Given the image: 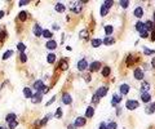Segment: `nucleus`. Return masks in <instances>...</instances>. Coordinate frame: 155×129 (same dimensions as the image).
Listing matches in <instances>:
<instances>
[{"instance_id":"7ed1b4c3","label":"nucleus","mask_w":155,"mask_h":129,"mask_svg":"<svg viewBox=\"0 0 155 129\" xmlns=\"http://www.w3.org/2000/svg\"><path fill=\"white\" fill-rule=\"evenodd\" d=\"M82 7H83V3H80V2H76V3H71L70 4V9L74 13H80L82 12Z\"/></svg>"},{"instance_id":"8fccbe9b","label":"nucleus","mask_w":155,"mask_h":129,"mask_svg":"<svg viewBox=\"0 0 155 129\" xmlns=\"http://www.w3.org/2000/svg\"><path fill=\"white\" fill-rule=\"evenodd\" d=\"M87 34H88V32H87L85 30H84V31H82V32H80V37H84V36H87Z\"/></svg>"},{"instance_id":"39448f33","label":"nucleus","mask_w":155,"mask_h":129,"mask_svg":"<svg viewBox=\"0 0 155 129\" xmlns=\"http://www.w3.org/2000/svg\"><path fill=\"white\" fill-rule=\"evenodd\" d=\"M87 67H88V61L87 59H80L79 62H77V64H76V69L79 71H84Z\"/></svg>"},{"instance_id":"5fc2aeb1","label":"nucleus","mask_w":155,"mask_h":129,"mask_svg":"<svg viewBox=\"0 0 155 129\" xmlns=\"http://www.w3.org/2000/svg\"><path fill=\"white\" fill-rule=\"evenodd\" d=\"M4 14H5V12H4V10H0V19L3 18V16H4Z\"/></svg>"},{"instance_id":"72a5a7b5","label":"nucleus","mask_w":155,"mask_h":129,"mask_svg":"<svg viewBox=\"0 0 155 129\" xmlns=\"http://www.w3.org/2000/svg\"><path fill=\"white\" fill-rule=\"evenodd\" d=\"M54 118H56V119H61V118H62V109H61V107H58V109L56 110Z\"/></svg>"},{"instance_id":"c03bdc74","label":"nucleus","mask_w":155,"mask_h":129,"mask_svg":"<svg viewBox=\"0 0 155 129\" xmlns=\"http://www.w3.org/2000/svg\"><path fill=\"white\" fill-rule=\"evenodd\" d=\"M144 50H145V54H154L155 53L154 49H149V48H145Z\"/></svg>"},{"instance_id":"5701e85b","label":"nucleus","mask_w":155,"mask_h":129,"mask_svg":"<svg viewBox=\"0 0 155 129\" xmlns=\"http://www.w3.org/2000/svg\"><path fill=\"white\" fill-rule=\"evenodd\" d=\"M91 44H92L93 48H98V47L102 44V40H101V39H93V40L91 41Z\"/></svg>"},{"instance_id":"79ce46f5","label":"nucleus","mask_w":155,"mask_h":129,"mask_svg":"<svg viewBox=\"0 0 155 129\" xmlns=\"http://www.w3.org/2000/svg\"><path fill=\"white\" fill-rule=\"evenodd\" d=\"M48 120H49V116H45L43 120H40V125L42 126H44V125H47V123H48Z\"/></svg>"},{"instance_id":"393cba45","label":"nucleus","mask_w":155,"mask_h":129,"mask_svg":"<svg viewBox=\"0 0 155 129\" xmlns=\"http://www.w3.org/2000/svg\"><path fill=\"white\" fill-rule=\"evenodd\" d=\"M17 50L19 53H25L26 52V45L23 44V43H18V44H17Z\"/></svg>"},{"instance_id":"58836bf2","label":"nucleus","mask_w":155,"mask_h":129,"mask_svg":"<svg viewBox=\"0 0 155 129\" xmlns=\"http://www.w3.org/2000/svg\"><path fill=\"white\" fill-rule=\"evenodd\" d=\"M106 128H107V129H116V123L111 121V123L106 124Z\"/></svg>"},{"instance_id":"cd10ccee","label":"nucleus","mask_w":155,"mask_h":129,"mask_svg":"<svg viewBox=\"0 0 155 129\" xmlns=\"http://www.w3.org/2000/svg\"><path fill=\"white\" fill-rule=\"evenodd\" d=\"M42 36H44L45 39L50 40V39H52V36H53V34H52L49 30H43V34H42Z\"/></svg>"},{"instance_id":"f03ea898","label":"nucleus","mask_w":155,"mask_h":129,"mask_svg":"<svg viewBox=\"0 0 155 129\" xmlns=\"http://www.w3.org/2000/svg\"><path fill=\"white\" fill-rule=\"evenodd\" d=\"M32 88L36 91V92H42L44 88H45V84L43 80H36L34 84H32Z\"/></svg>"},{"instance_id":"6ab92c4d","label":"nucleus","mask_w":155,"mask_h":129,"mask_svg":"<svg viewBox=\"0 0 155 129\" xmlns=\"http://www.w3.org/2000/svg\"><path fill=\"white\" fill-rule=\"evenodd\" d=\"M150 99H151L150 93H142V94H141V101H142L144 103H149Z\"/></svg>"},{"instance_id":"4468645a","label":"nucleus","mask_w":155,"mask_h":129,"mask_svg":"<svg viewBox=\"0 0 155 129\" xmlns=\"http://www.w3.org/2000/svg\"><path fill=\"white\" fill-rule=\"evenodd\" d=\"M18 21H19V22H25V21L27 19V12H25V10H21V12H19L18 13Z\"/></svg>"},{"instance_id":"20e7f679","label":"nucleus","mask_w":155,"mask_h":129,"mask_svg":"<svg viewBox=\"0 0 155 129\" xmlns=\"http://www.w3.org/2000/svg\"><path fill=\"white\" fill-rule=\"evenodd\" d=\"M42 98H43V94L40 93V92H35L34 94H32V97H31V102L32 103H40L42 102Z\"/></svg>"},{"instance_id":"2f4dec72","label":"nucleus","mask_w":155,"mask_h":129,"mask_svg":"<svg viewBox=\"0 0 155 129\" xmlns=\"http://www.w3.org/2000/svg\"><path fill=\"white\" fill-rule=\"evenodd\" d=\"M146 112H147V114H154V112H155V102L151 103V105L147 107V109H146Z\"/></svg>"},{"instance_id":"c756f323","label":"nucleus","mask_w":155,"mask_h":129,"mask_svg":"<svg viewBox=\"0 0 155 129\" xmlns=\"http://www.w3.org/2000/svg\"><path fill=\"white\" fill-rule=\"evenodd\" d=\"M7 39V31L5 30H0V43H4Z\"/></svg>"},{"instance_id":"aec40b11","label":"nucleus","mask_w":155,"mask_h":129,"mask_svg":"<svg viewBox=\"0 0 155 129\" xmlns=\"http://www.w3.org/2000/svg\"><path fill=\"white\" fill-rule=\"evenodd\" d=\"M115 43V40L112 39V37H110V36H106L104 40H102V44H105V45H112Z\"/></svg>"},{"instance_id":"c85d7f7f","label":"nucleus","mask_w":155,"mask_h":129,"mask_svg":"<svg viewBox=\"0 0 155 129\" xmlns=\"http://www.w3.org/2000/svg\"><path fill=\"white\" fill-rule=\"evenodd\" d=\"M13 53H14V52H13L12 49H9V50H7V52H5V53L3 54V57H2V58H3V61H5V59H8V58H10V57L13 56Z\"/></svg>"},{"instance_id":"9b49d317","label":"nucleus","mask_w":155,"mask_h":129,"mask_svg":"<svg viewBox=\"0 0 155 129\" xmlns=\"http://www.w3.org/2000/svg\"><path fill=\"white\" fill-rule=\"evenodd\" d=\"M136 30H137L140 34H142V32H145L146 31V27H145V23L144 22H141V21H138L137 23H136Z\"/></svg>"},{"instance_id":"412c9836","label":"nucleus","mask_w":155,"mask_h":129,"mask_svg":"<svg viewBox=\"0 0 155 129\" xmlns=\"http://www.w3.org/2000/svg\"><path fill=\"white\" fill-rule=\"evenodd\" d=\"M94 115V109L92 106H89V107H87V110H85V116L89 119V118H92Z\"/></svg>"},{"instance_id":"c9c22d12","label":"nucleus","mask_w":155,"mask_h":129,"mask_svg":"<svg viewBox=\"0 0 155 129\" xmlns=\"http://www.w3.org/2000/svg\"><path fill=\"white\" fill-rule=\"evenodd\" d=\"M112 4H114V2H112V0H106V2H105V4H104V7L109 10V8H111L112 7Z\"/></svg>"},{"instance_id":"9d476101","label":"nucleus","mask_w":155,"mask_h":129,"mask_svg":"<svg viewBox=\"0 0 155 129\" xmlns=\"http://www.w3.org/2000/svg\"><path fill=\"white\" fill-rule=\"evenodd\" d=\"M72 99H71V96L69 93H63L62 94V103L63 105H71Z\"/></svg>"},{"instance_id":"f3484780","label":"nucleus","mask_w":155,"mask_h":129,"mask_svg":"<svg viewBox=\"0 0 155 129\" xmlns=\"http://www.w3.org/2000/svg\"><path fill=\"white\" fill-rule=\"evenodd\" d=\"M100 66H101V64H100V62L94 61V62L91 64V66H89V71H91V72H94L96 70H98V69H100Z\"/></svg>"},{"instance_id":"0eeeda50","label":"nucleus","mask_w":155,"mask_h":129,"mask_svg":"<svg viewBox=\"0 0 155 129\" xmlns=\"http://www.w3.org/2000/svg\"><path fill=\"white\" fill-rule=\"evenodd\" d=\"M74 125L76 128H80V126H84L85 125V118H82V116H77L74 121Z\"/></svg>"},{"instance_id":"e433bc0d","label":"nucleus","mask_w":155,"mask_h":129,"mask_svg":"<svg viewBox=\"0 0 155 129\" xmlns=\"http://www.w3.org/2000/svg\"><path fill=\"white\" fill-rule=\"evenodd\" d=\"M112 31H114V27L112 26H106L105 27V32H106V35L109 36V35H111L112 34Z\"/></svg>"},{"instance_id":"b1692460","label":"nucleus","mask_w":155,"mask_h":129,"mask_svg":"<svg viewBox=\"0 0 155 129\" xmlns=\"http://www.w3.org/2000/svg\"><path fill=\"white\" fill-rule=\"evenodd\" d=\"M141 91H142V93H147V91H150V83L144 81L142 83V87H141Z\"/></svg>"},{"instance_id":"2eb2a0df","label":"nucleus","mask_w":155,"mask_h":129,"mask_svg":"<svg viewBox=\"0 0 155 129\" xmlns=\"http://www.w3.org/2000/svg\"><path fill=\"white\" fill-rule=\"evenodd\" d=\"M54 9H56V12H58V13H63V12L66 10V7H65L63 4H61V3H57V4L54 5Z\"/></svg>"},{"instance_id":"864d4df0","label":"nucleus","mask_w":155,"mask_h":129,"mask_svg":"<svg viewBox=\"0 0 155 129\" xmlns=\"http://www.w3.org/2000/svg\"><path fill=\"white\" fill-rule=\"evenodd\" d=\"M151 40L155 41V31H152V34H151Z\"/></svg>"},{"instance_id":"473e14b6","label":"nucleus","mask_w":155,"mask_h":129,"mask_svg":"<svg viewBox=\"0 0 155 129\" xmlns=\"http://www.w3.org/2000/svg\"><path fill=\"white\" fill-rule=\"evenodd\" d=\"M19 62H21V63H26V62H27V56H26V53H19Z\"/></svg>"},{"instance_id":"3c124183","label":"nucleus","mask_w":155,"mask_h":129,"mask_svg":"<svg viewBox=\"0 0 155 129\" xmlns=\"http://www.w3.org/2000/svg\"><path fill=\"white\" fill-rule=\"evenodd\" d=\"M67 129H76V126L74 124H70V125H67Z\"/></svg>"},{"instance_id":"49530a36","label":"nucleus","mask_w":155,"mask_h":129,"mask_svg":"<svg viewBox=\"0 0 155 129\" xmlns=\"http://www.w3.org/2000/svg\"><path fill=\"white\" fill-rule=\"evenodd\" d=\"M56 98H57L56 96H54V97H52V98H50V99H49V101L47 102V106H50V105H52V103H53V102L56 101Z\"/></svg>"},{"instance_id":"423d86ee","label":"nucleus","mask_w":155,"mask_h":129,"mask_svg":"<svg viewBox=\"0 0 155 129\" xmlns=\"http://www.w3.org/2000/svg\"><path fill=\"white\" fill-rule=\"evenodd\" d=\"M57 41L56 40H53V39H50V40H48L47 43H45V48L47 49H50V50H54L56 48H57Z\"/></svg>"},{"instance_id":"4d7b16f0","label":"nucleus","mask_w":155,"mask_h":129,"mask_svg":"<svg viewBox=\"0 0 155 129\" xmlns=\"http://www.w3.org/2000/svg\"><path fill=\"white\" fill-rule=\"evenodd\" d=\"M0 129H5V128H4V126H0Z\"/></svg>"},{"instance_id":"ea45409f","label":"nucleus","mask_w":155,"mask_h":129,"mask_svg":"<svg viewBox=\"0 0 155 129\" xmlns=\"http://www.w3.org/2000/svg\"><path fill=\"white\" fill-rule=\"evenodd\" d=\"M100 13H101V16H102V17H105V16L109 13V10H107L104 5H101V12H100Z\"/></svg>"},{"instance_id":"ddd939ff","label":"nucleus","mask_w":155,"mask_h":129,"mask_svg":"<svg viewBox=\"0 0 155 129\" xmlns=\"http://www.w3.org/2000/svg\"><path fill=\"white\" fill-rule=\"evenodd\" d=\"M122 101V96H119V94H114V97H112V101H111V105L114 106V107H116L119 105V102Z\"/></svg>"},{"instance_id":"37998d69","label":"nucleus","mask_w":155,"mask_h":129,"mask_svg":"<svg viewBox=\"0 0 155 129\" xmlns=\"http://www.w3.org/2000/svg\"><path fill=\"white\" fill-rule=\"evenodd\" d=\"M127 64H128V66H131V64H133V57H132V56L127 57Z\"/></svg>"},{"instance_id":"4be33fe9","label":"nucleus","mask_w":155,"mask_h":129,"mask_svg":"<svg viewBox=\"0 0 155 129\" xmlns=\"http://www.w3.org/2000/svg\"><path fill=\"white\" fill-rule=\"evenodd\" d=\"M134 16L137 17V18H141L144 16V9L141 7H137V8L134 9Z\"/></svg>"},{"instance_id":"a18cd8bd","label":"nucleus","mask_w":155,"mask_h":129,"mask_svg":"<svg viewBox=\"0 0 155 129\" xmlns=\"http://www.w3.org/2000/svg\"><path fill=\"white\" fill-rule=\"evenodd\" d=\"M120 5H122L123 8H127V7L129 5V2H127V0H122V2H120Z\"/></svg>"},{"instance_id":"f8f14e48","label":"nucleus","mask_w":155,"mask_h":129,"mask_svg":"<svg viewBox=\"0 0 155 129\" xmlns=\"http://www.w3.org/2000/svg\"><path fill=\"white\" fill-rule=\"evenodd\" d=\"M42 34H43V29L36 23V25L34 26V35H35L36 37H40V36H42Z\"/></svg>"},{"instance_id":"a211bd4d","label":"nucleus","mask_w":155,"mask_h":129,"mask_svg":"<svg viewBox=\"0 0 155 129\" xmlns=\"http://www.w3.org/2000/svg\"><path fill=\"white\" fill-rule=\"evenodd\" d=\"M129 89H131V88H129L128 84H122V85H120V93H122L123 96L127 94V93H129Z\"/></svg>"},{"instance_id":"dca6fc26","label":"nucleus","mask_w":155,"mask_h":129,"mask_svg":"<svg viewBox=\"0 0 155 129\" xmlns=\"http://www.w3.org/2000/svg\"><path fill=\"white\" fill-rule=\"evenodd\" d=\"M16 119H17V116H16V114H13V112H9L7 116H5V121L9 124V123H12V121H16Z\"/></svg>"},{"instance_id":"7c9ffc66","label":"nucleus","mask_w":155,"mask_h":129,"mask_svg":"<svg viewBox=\"0 0 155 129\" xmlns=\"http://www.w3.org/2000/svg\"><path fill=\"white\" fill-rule=\"evenodd\" d=\"M60 64H61V70H62V71L67 70V67H69V63H67L66 59H62V61L60 62Z\"/></svg>"},{"instance_id":"6e6552de","label":"nucleus","mask_w":155,"mask_h":129,"mask_svg":"<svg viewBox=\"0 0 155 129\" xmlns=\"http://www.w3.org/2000/svg\"><path fill=\"white\" fill-rule=\"evenodd\" d=\"M106 94H107V88H106V87H101V88L97 89V92H96V96L98 97V98L105 97Z\"/></svg>"},{"instance_id":"f257e3e1","label":"nucleus","mask_w":155,"mask_h":129,"mask_svg":"<svg viewBox=\"0 0 155 129\" xmlns=\"http://www.w3.org/2000/svg\"><path fill=\"white\" fill-rule=\"evenodd\" d=\"M138 106H140V103L136 101V99H128L127 103H125V107H127L128 110H131V111H132V110H136Z\"/></svg>"},{"instance_id":"13d9d810","label":"nucleus","mask_w":155,"mask_h":129,"mask_svg":"<svg viewBox=\"0 0 155 129\" xmlns=\"http://www.w3.org/2000/svg\"><path fill=\"white\" fill-rule=\"evenodd\" d=\"M154 22H155V13H154Z\"/></svg>"},{"instance_id":"6e6d98bb","label":"nucleus","mask_w":155,"mask_h":129,"mask_svg":"<svg viewBox=\"0 0 155 129\" xmlns=\"http://www.w3.org/2000/svg\"><path fill=\"white\" fill-rule=\"evenodd\" d=\"M152 66H154V67H155V58H154V59H152Z\"/></svg>"},{"instance_id":"f704fd0d","label":"nucleus","mask_w":155,"mask_h":129,"mask_svg":"<svg viewBox=\"0 0 155 129\" xmlns=\"http://www.w3.org/2000/svg\"><path fill=\"white\" fill-rule=\"evenodd\" d=\"M110 72H111V69H110V67H107V66H106V67H104V69H102V76H105V78H106V76H109V75H110Z\"/></svg>"},{"instance_id":"a878e982","label":"nucleus","mask_w":155,"mask_h":129,"mask_svg":"<svg viewBox=\"0 0 155 129\" xmlns=\"http://www.w3.org/2000/svg\"><path fill=\"white\" fill-rule=\"evenodd\" d=\"M56 54L54 53H49L48 56H47V62L48 63H54V61H56Z\"/></svg>"},{"instance_id":"a19ab883","label":"nucleus","mask_w":155,"mask_h":129,"mask_svg":"<svg viewBox=\"0 0 155 129\" xmlns=\"http://www.w3.org/2000/svg\"><path fill=\"white\" fill-rule=\"evenodd\" d=\"M98 102H100V98L94 94V96L92 97V103H93V105H98Z\"/></svg>"},{"instance_id":"bb28decb","label":"nucleus","mask_w":155,"mask_h":129,"mask_svg":"<svg viewBox=\"0 0 155 129\" xmlns=\"http://www.w3.org/2000/svg\"><path fill=\"white\" fill-rule=\"evenodd\" d=\"M32 94H34V93L31 92V89H30V88H27V87H26V88H23V96H25L26 98H31V97H32Z\"/></svg>"},{"instance_id":"de8ad7c7","label":"nucleus","mask_w":155,"mask_h":129,"mask_svg":"<svg viewBox=\"0 0 155 129\" xmlns=\"http://www.w3.org/2000/svg\"><path fill=\"white\" fill-rule=\"evenodd\" d=\"M98 129H107V128H106V123H101L100 126H98Z\"/></svg>"},{"instance_id":"4c0bfd02","label":"nucleus","mask_w":155,"mask_h":129,"mask_svg":"<svg viewBox=\"0 0 155 129\" xmlns=\"http://www.w3.org/2000/svg\"><path fill=\"white\" fill-rule=\"evenodd\" d=\"M17 125H18L17 120H16V121H12V123H9V124H8V129H16V128H17Z\"/></svg>"},{"instance_id":"09e8293b","label":"nucleus","mask_w":155,"mask_h":129,"mask_svg":"<svg viewBox=\"0 0 155 129\" xmlns=\"http://www.w3.org/2000/svg\"><path fill=\"white\" fill-rule=\"evenodd\" d=\"M147 36H149V32H147V31H145V32H142V34H141V37H144V39H145V37H147Z\"/></svg>"},{"instance_id":"603ef678","label":"nucleus","mask_w":155,"mask_h":129,"mask_svg":"<svg viewBox=\"0 0 155 129\" xmlns=\"http://www.w3.org/2000/svg\"><path fill=\"white\" fill-rule=\"evenodd\" d=\"M29 2H19V7H22V5H27Z\"/></svg>"},{"instance_id":"1a4fd4ad","label":"nucleus","mask_w":155,"mask_h":129,"mask_svg":"<svg viewBox=\"0 0 155 129\" xmlns=\"http://www.w3.org/2000/svg\"><path fill=\"white\" fill-rule=\"evenodd\" d=\"M133 75H134V79H137V80H142L144 76H145V74H144V71L141 69H136Z\"/></svg>"}]
</instances>
